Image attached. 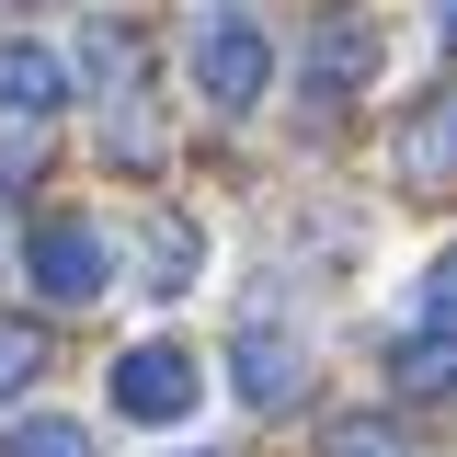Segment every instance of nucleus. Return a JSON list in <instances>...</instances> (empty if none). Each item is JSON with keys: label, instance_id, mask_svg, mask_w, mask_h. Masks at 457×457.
<instances>
[{"label": "nucleus", "instance_id": "obj_5", "mask_svg": "<svg viewBox=\"0 0 457 457\" xmlns=\"http://www.w3.org/2000/svg\"><path fill=\"white\" fill-rule=\"evenodd\" d=\"M228 378H240V400H252V411H275V400H297V343H286L275 320H240Z\"/></svg>", "mask_w": 457, "mask_h": 457}, {"label": "nucleus", "instance_id": "obj_4", "mask_svg": "<svg viewBox=\"0 0 457 457\" xmlns=\"http://www.w3.org/2000/svg\"><path fill=\"white\" fill-rule=\"evenodd\" d=\"M378 23H354V12H332V23H320V35H309V57H297V92H309V104H354V92H366V80H378Z\"/></svg>", "mask_w": 457, "mask_h": 457}, {"label": "nucleus", "instance_id": "obj_9", "mask_svg": "<svg viewBox=\"0 0 457 457\" xmlns=\"http://www.w3.org/2000/svg\"><path fill=\"white\" fill-rule=\"evenodd\" d=\"M320 457H411V435H400L389 411H343L332 435H320Z\"/></svg>", "mask_w": 457, "mask_h": 457}, {"label": "nucleus", "instance_id": "obj_13", "mask_svg": "<svg viewBox=\"0 0 457 457\" xmlns=\"http://www.w3.org/2000/svg\"><path fill=\"white\" fill-rule=\"evenodd\" d=\"M435 23H446V35H457V0H435Z\"/></svg>", "mask_w": 457, "mask_h": 457}, {"label": "nucleus", "instance_id": "obj_11", "mask_svg": "<svg viewBox=\"0 0 457 457\" xmlns=\"http://www.w3.org/2000/svg\"><path fill=\"white\" fill-rule=\"evenodd\" d=\"M423 320L457 332V252H435V275H423Z\"/></svg>", "mask_w": 457, "mask_h": 457}, {"label": "nucleus", "instance_id": "obj_1", "mask_svg": "<svg viewBox=\"0 0 457 457\" xmlns=\"http://www.w3.org/2000/svg\"><path fill=\"white\" fill-rule=\"evenodd\" d=\"M104 275H114V263H104V228H92V218H69V206H57V218L23 228V286H35L46 309H92Z\"/></svg>", "mask_w": 457, "mask_h": 457}, {"label": "nucleus", "instance_id": "obj_3", "mask_svg": "<svg viewBox=\"0 0 457 457\" xmlns=\"http://www.w3.org/2000/svg\"><path fill=\"white\" fill-rule=\"evenodd\" d=\"M114 411H126V423H183V411H195V354H183V343H137V354H114Z\"/></svg>", "mask_w": 457, "mask_h": 457}, {"label": "nucleus", "instance_id": "obj_7", "mask_svg": "<svg viewBox=\"0 0 457 457\" xmlns=\"http://www.w3.org/2000/svg\"><path fill=\"white\" fill-rule=\"evenodd\" d=\"M69 104V69L35 35H0V114H57Z\"/></svg>", "mask_w": 457, "mask_h": 457}, {"label": "nucleus", "instance_id": "obj_6", "mask_svg": "<svg viewBox=\"0 0 457 457\" xmlns=\"http://www.w3.org/2000/svg\"><path fill=\"white\" fill-rule=\"evenodd\" d=\"M389 171L411 183V195H446V183H457V104H423V114H411L400 149H389Z\"/></svg>", "mask_w": 457, "mask_h": 457}, {"label": "nucleus", "instance_id": "obj_8", "mask_svg": "<svg viewBox=\"0 0 457 457\" xmlns=\"http://www.w3.org/2000/svg\"><path fill=\"white\" fill-rule=\"evenodd\" d=\"M389 378H400V389H423V400H457V332L400 343V354H389Z\"/></svg>", "mask_w": 457, "mask_h": 457}, {"label": "nucleus", "instance_id": "obj_2", "mask_svg": "<svg viewBox=\"0 0 457 457\" xmlns=\"http://www.w3.org/2000/svg\"><path fill=\"white\" fill-rule=\"evenodd\" d=\"M195 92H206V114H252L275 92V46L252 23H206L195 35Z\"/></svg>", "mask_w": 457, "mask_h": 457}, {"label": "nucleus", "instance_id": "obj_12", "mask_svg": "<svg viewBox=\"0 0 457 457\" xmlns=\"http://www.w3.org/2000/svg\"><path fill=\"white\" fill-rule=\"evenodd\" d=\"M35 378V332H0V389H23Z\"/></svg>", "mask_w": 457, "mask_h": 457}, {"label": "nucleus", "instance_id": "obj_10", "mask_svg": "<svg viewBox=\"0 0 457 457\" xmlns=\"http://www.w3.org/2000/svg\"><path fill=\"white\" fill-rule=\"evenodd\" d=\"M0 457H92V435H80V423H57V411H23V423L0 435Z\"/></svg>", "mask_w": 457, "mask_h": 457}]
</instances>
